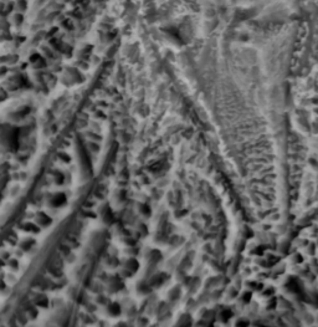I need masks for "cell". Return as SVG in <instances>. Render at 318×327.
<instances>
[{
	"mask_svg": "<svg viewBox=\"0 0 318 327\" xmlns=\"http://www.w3.org/2000/svg\"><path fill=\"white\" fill-rule=\"evenodd\" d=\"M287 287H288L291 291H300V286H298V282L293 281V280H291V281L287 284Z\"/></svg>",
	"mask_w": 318,
	"mask_h": 327,
	"instance_id": "6da1fadb",
	"label": "cell"
},
{
	"mask_svg": "<svg viewBox=\"0 0 318 327\" xmlns=\"http://www.w3.org/2000/svg\"><path fill=\"white\" fill-rule=\"evenodd\" d=\"M231 315H232V314H231V311L225 310V311L222 312V320H224V321H227V320L231 317Z\"/></svg>",
	"mask_w": 318,
	"mask_h": 327,
	"instance_id": "7a4b0ae2",
	"label": "cell"
},
{
	"mask_svg": "<svg viewBox=\"0 0 318 327\" xmlns=\"http://www.w3.org/2000/svg\"><path fill=\"white\" fill-rule=\"evenodd\" d=\"M247 326H249V322H247V321H244V320H242V321H239L237 325H236V327H247Z\"/></svg>",
	"mask_w": 318,
	"mask_h": 327,
	"instance_id": "3957f363",
	"label": "cell"
},
{
	"mask_svg": "<svg viewBox=\"0 0 318 327\" xmlns=\"http://www.w3.org/2000/svg\"><path fill=\"white\" fill-rule=\"evenodd\" d=\"M250 298H251V293H246V295L244 296V301L247 302V301H250Z\"/></svg>",
	"mask_w": 318,
	"mask_h": 327,
	"instance_id": "277c9868",
	"label": "cell"
},
{
	"mask_svg": "<svg viewBox=\"0 0 318 327\" xmlns=\"http://www.w3.org/2000/svg\"><path fill=\"white\" fill-rule=\"evenodd\" d=\"M317 305H318V296H317Z\"/></svg>",
	"mask_w": 318,
	"mask_h": 327,
	"instance_id": "5b68a950",
	"label": "cell"
}]
</instances>
